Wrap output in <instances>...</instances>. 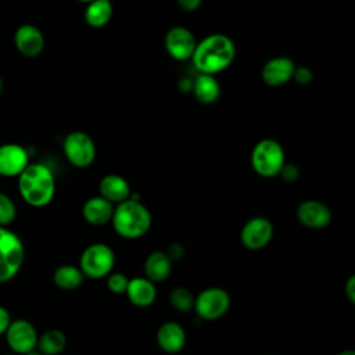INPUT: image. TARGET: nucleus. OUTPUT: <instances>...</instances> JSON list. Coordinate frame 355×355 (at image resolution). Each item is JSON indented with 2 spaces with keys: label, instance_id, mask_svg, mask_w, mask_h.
Returning a JSON list of instances; mask_svg holds the SVG:
<instances>
[{
  "label": "nucleus",
  "instance_id": "473e14b6",
  "mask_svg": "<svg viewBox=\"0 0 355 355\" xmlns=\"http://www.w3.org/2000/svg\"><path fill=\"white\" fill-rule=\"evenodd\" d=\"M345 294L351 302L355 301V276H349L345 283Z\"/></svg>",
  "mask_w": 355,
  "mask_h": 355
},
{
  "label": "nucleus",
  "instance_id": "a211bd4d",
  "mask_svg": "<svg viewBox=\"0 0 355 355\" xmlns=\"http://www.w3.org/2000/svg\"><path fill=\"white\" fill-rule=\"evenodd\" d=\"M114 214V205L101 196H93L87 198L82 207V215L85 220L94 226H103L111 222Z\"/></svg>",
  "mask_w": 355,
  "mask_h": 355
},
{
  "label": "nucleus",
  "instance_id": "c756f323",
  "mask_svg": "<svg viewBox=\"0 0 355 355\" xmlns=\"http://www.w3.org/2000/svg\"><path fill=\"white\" fill-rule=\"evenodd\" d=\"M165 252H166V255L169 257L171 261L180 259L183 257V254H184V248H183V245L180 243H173V244L169 245V248Z\"/></svg>",
  "mask_w": 355,
  "mask_h": 355
},
{
  "label": "nucleus",
  "instance_id": "9b49d317",
  "mask_svg": "<svg viewBox=\"0 0 355 355\" xmlns=\"http://www.w3.org/2000/svg\"><path fill=\"white\" fill-rule=\"evenodd\" d=\"M197 40L193 32L184 26L171 28L164 39V46L166 53L178 61H186L191 58L196 49Z\"/></svg>",
  "mask_w": 355,
  "mask_h": 355
},
{
  "label": "nucleus",
  "instance_id": "f257e3e1",
  "mask_svg": "<svg viewBox=\"0 0 355 355\" xmlns=\"http://www.w3.org/2000/svg\"><path fill=\"white\" fill-rule=\"evenodd\" d=\"M234 57V42L223 33H211L197 42L190 60L200 73L215 76V73L226 69Z\"/></svg>",
  "mask_w": 355,
  "mask_h": 355
},
{
  "label": "nucleus",
  "instance_id": "2f4dec72",
  "mask_svg": "<svg viewBox=\"0 0 355 355\" xmlns=\"http://www.w3.org/2000/svg\"><path fill=\"white\" fill-rule=\"evenodd\" d=\"M178 4L184 11H194L201 6V0H179Z\"/></svg>",
  "mask_w": 355,
  "mask_h": 355
},
{
  "label": "nucleus",
  "instance_id": "39448f33",
  "mask_svg": "<svg viewBox=\"0 0 355 355\" xmlns=\"http://www.w3.org/2000/svg\"><path fill=\"white\" fill-rule=\"evenodd\" d=\"M25 248L17 233L0 227V283L10 282L22 268Z\"/></svg>",
  "mask_w": 355,
  "mask_h": 355
},
{
  "label": "nucleus",
  "instance_id": "6ab92c4d",
  "mask_svg": "<svg viewBox=\"0 0 355 355\" xmlns=\"http://www.w3.org/2000/svg\"><path fill=\"white\" fill-rule=\"evenodd\" d=\"M126 295L129 301L140 308L150 306L157 297V290L153 282L146 277H133L129 280Z\"/></svg>",
  "mask_w": 355,
  "mask_h": 355
},
{
  "label": "nucleus",
  "instance_id": "e433bc0d",
  "mask_svg": "<svg viewBox=\"0 0 355 355\" xmlns=\"http://www.w3.org/2000/svg\"><path fill=\"white\" fill-rule=\"evenodd\" d=\"M3 355H14V354H3Z\"/></svg>",
  "mask_w": 355,
  "mask_h": 355
},
{
  "label": "nucleus",
  "instance_id": "393cba45",
  "mask_svg": "<svg viewBox=\"0 0 355 355\" xmlns=\"http://www.w3.org/2000/svg\"><path fill=\"white\" fill-rule=\"evenodd\" d=\"M169 302L180 312H189L194 308V297L186 287H175L169 294Z\"/></svg>",
  "mask_w": 355,
  "mask_h": 355
},
{
  "label": "nucleus",
  "instance_id": "9d476101",
  "mask_svg": "<svg viewBox=\"0 0 355 355\" xmlns=\"http://www.w3.org/2000/svg\"><path fill=\"white\" fill-rule=\"evenodd\" d=\"M273 237V225L265 216H254L248 219L240 230L241 244L252 251L266 247Z\"/></svg>",
  "mask_w": 355,
  "mask_h": 355
},
{
  "label": "nucleus",
  "instance_id": "20e7f679",
  "mask_svg": "<svg viewBox=\"0 0 355 355\" xmlns=\"http://www.w3.org/2000/svg\"><path fill=\"white\" fill-rule=\"evenodd\" d=\"M251 166L252 169L263 178L277 176L283 168L284 150L282 144L275 139L259 140L251 151Z\"/></svg>",
  "mask_w": 355,
  "mask_h": 355
},
{
  "label": "nucleus",
  "instance_id": "c9c22d12",
  "mask_svg": "<svg viewBox=\"0 0 355 355\" xmlns=\"http://www.w3.org/2000/svg\"><path fill=\"white\" fill-rule=\"evenodd\" d=\"M3 89H4V82H3V79L0 78V94L3 93Z\"/></svg>",
  "mask_w": 355,
  "mask_h": 355
},
{
  "label": "nucleus",
  "instance_id": "a878e982",
  "mask_svg": "<svg viewBox=\"0 0 355 355\" xmlns=\"http://www.w3.org/2000/svg\"><path fill=\"white\" fill-rule=\"evenodd\" d=\"M17 216V207L14 201L0 191V227H7Z\"/></svg>",
  "mask_w": 355,
  "mask_h": 355
},
{
  "label": "nucleus",
  "instance_id": "ddd939ff",
  "mask_svg": "<svg viewBox=\"0 0 355 355\" xmlns=\"http://www.w3.org/2000/svg\"><path fill=\"white\" fill-rule=\"evenodd\" d=\"M295 215L298 222L309 229H323L331 222L330 208L318 200L302 201L297 207Z\"/></svg>",
  "mask_w": 355,
  "mask_h": 355
},
{
  "label": "nucleus",
  "instance_id": "2eb2a0df",
  "mask_svg": "<svg viewBox=\"0 0 355 355\" xmlns=\"http://www.w3.org/2000/svg\"><path fill=\"white\" fill-rule=\"evenodd\" d=\"M295 67L297 65L291 58L277 55L263 64L261 69V78L269 86H282L293 79Z\"/></svg>",
  "mask_w": 355,
  "mask_h": 355
},
{
  "label": "nucleus",
  "instance_id": "f3484780",
  "mask_svg": "<svg viewBox=\"0 0 355 355\" xmlns=\"http://www.w3.org/2000/svg\"><path fill=\"white\" fill-rule=\"evenodd\" d=\"M157 343L166 354H176L186 345V331L176 322H165L157 331Z\"/></svg>",
  "mask_w": 355,
  "mask_h": 355
},
{
  "label": "nucleus",
  "instance_id": "423d86ee",
  "mask_svg": "<svg viewBox=\"0 0 355 355\" xmlns=\"http://www.w3.org/2000/svg\"><path fill=\"white\" fill-rule=\"evenodd\" d=\"M115 265L112 248L104 243H94L85 248L79 259V269L85 277H107Z\"/></svg>",
  "mask_w": 355,
  "mask_h": 355
},
{
  "label": "nucleus",
  "instance_id": "b1692460",
  "mask_svg": "<svg viewBox=\"0 0 355 355\" xmlns=\"http://www.w3.org/2000/svg\"><path fill=\"white\" fill-rule=\"evenodd\" d=\"M67 345L65 334L58 329H50L37 338V351L43 355H58Z\"/></svg>",
  "mask_w": 355,
  "mask_h": 355
},
{
  "label": "nucleus",
  "instance_id": "f03ea898",
  "mask_svg": "<svg viewBox=\"0 0 355 355\" xmlns=\"http://www.w3.org/2000/svg\"><path fill=\"white\" fill-rule=\"evenodd\" d=\"M18 190L22 200L31 207H44L55 193V179L49 166L40 162L29 164L18 176Z\"/></svg>",
  "mask_w": 355,
  "mask_h": 355
},
{
  "label": "nucleus",
  "instance_id": "6e6552de",
  "mask_svg": "<svg viewBox=\"0 0 355 355\" xmlns=\"http://www.w3.org/2000/svg\"><path fill=\"white\" fill-rule=\"evenodd\" d=\"M230 306V297L220 287H208L194 298V309L201 319L215 320L222 318Z\"/></svg>",
  "mask_w": 355,
  "mask_h": 355
},
{
  "label": "nucleus",
  "instance_id": "dca6fc26",
  "mask_svg": "<svg viewBox=\"0 0 355 355\" xmlns=\"http://www.w3.org/2000/svg\"><path fill=\"white\" fill-rule=\"evenodd\" d=\"M98 191L103 198L114 204H121L130 198V186L128 180L116 173H110L101 178L98 183Z\"/></svg>",
  "mask_w": 355,
  "mask_h": 355
},
{
  "label": "nucleus",
  "instance_id": "7ed1b4c3",
  "mask_svg": "<svg viewBox=\"0 0 355 355\" xmlns=\"http://www.w3.org/2000/svg\"><path fill=\"white\" fill-rule=\"evenodd\" d=\"M111 223L118 236L135 240L144 236L151 227V214L139 200L129 198L114 207Z\"/></svg>",
  "mask_w": 355,
  "mask_h": 355
},
{
  "label": "nucleus",
  "instance_id": "cd10ccee",
  "mask_svg": "<svg viewBox=\"0 0 355 355\" xmlns=\"http://www.w3.org/2000/svg\"><path fill=\"white\" fill-rule=\"evenodd\" d=\"M293 79H295L298 83H308L312 80V71L308 67H295Z\"/></svg>",
  "mask_w": 355,
  "mask_h": 355
},
{
  "label": "nucleus",
  "instance_id": "1a4fd4ad",
  "mask_svg": "<svg viewBox=\"0 0 355 355\" xmlns=\"http://www.w3.org/2000/svg\"><path fill=\"white\" fill-rule=\"evenodd\" d=\"M37 331L35 326L26 319L11 320L7 331L6 341L14 355H26L37 347Z\"/></svg>",
  "mask_w": 355,
  "mask_h": 355
},
{
  "label": "nucleus",
  "instance_id": "c85d7f7f",
  "mask_svg": "<svg viewBox=\"0 0 355 355\" xmlns=\"http://www.w3.org/2000/svg\"><path fill=\"white\" fill-rule=\"evenodd\" d=\"M298 173H300V172H298V169H297L295 165H293V164H284L279 175H282L286 180H295V179L298 178Z\"/></svg>",
  "mask_w": 355,
  "mask_h": 355
},
{
  "label": "nucleus",
  "instance_id": "aec40b11",
  "mask_svg": "<svg viewBox=\"0 0 355 355\" xmlns=\"http://www.w3.org/2000/svg\"><path fill=\"white\" fill-rule=\"evenodd\" d=\"M172 270V261L165 251H153L144 261V275L153 283L164 282Z\"/></svg>",
  "mask_w": 355,
  "mask_h": 355
},
{
  "label": "nucleus",
  "instance_id": "f8f14e48",
  "mask_svg": "<svg viewBox=\"0 0 355 355\" xmlns=\"http://www.w3.org/2000/svg\"><path fill=\"white\" fill-rule=\"evenodd\" d=\"M29 165V154L25 147L17 143L0 146V176H19Z\"/></svg>",
  "mask_w": 355,
  "mask_h": 355
},
{
  "label": "nucleus",
  "instance_id": "f704fd0d",
  "mask_svg": "<svg viewBox=\"0 0 355 355\" xmlns=\"http://www.w3.org/2000/svg\"><path fill=\"white\" fill-rule=\"evenodd\" d=\"M26 355H43V354H42V352H39V351H36V349H35V351H32V352H29V354H26Z\"/></svg>",
  "mask_w": 355,
  "mask_h": 355
},
{
  "label": "nucleus",
  "instance_id": "5701e85b",
  "mask_svg": "<svg viewBox=\"0 0 355 355\" xmlns=\"http://www.w3.org/2000/svg\"><path fill=\"white\" fill-rule=\"evenodd\" d=\"M85 280L82 270L75 265H61L54 270L53 282L61 290H75L78 288Z\"/></svg>",
  "mask_w": 355,
  "mask_h": 355
},
{
  "label": "nucleus",
  "instance_id": "412c9836",
  "mask_svg": "<svg viewBox=\"0 0 355 355\" xmlns=\"http://www.w3.org/2000/svg\"><path fill=\"white\" fill-rule=\"evenodd\" d=\"M193 93L198 103L212 104L220 96V85L214 75L198 73L193 82Z\"/></svg>",
  "mask_w": 355,
  "mask_h": 355
},
{
  "label": "nucleus",
  "instance_id": "4be33fe9",
  "mask_svg": "<svg viewBox=\"0 0 355 355\" xmlns=\"http://www.w3.org/2000/svg\"><path fill=\"white\" fill-rule=\"evenodd\" d=\"M114 7L110 0H93L85 10V19L93 28H101L112 18Z\"/></svg>",
  "mask_w": 355,
  "mask_h": 355
},
{
  "label": "nucleus",
  "instance_id": "72a5a7b5",
  "mask_svg": "<svg viewBox=\"0 0 355 355\" xmlns=\"http://www.w3.org/2000/svg\"><path fill=\"white\" fill-rule=\"evenodd\" d=\"M338 355H355V352H354L352 349H347V351H343V352H340Z\"/></svg>",
  "mask_w": 355,
  "mask_h": 355
},
{
  "label": "nucleus",
  "instance_id": "7c9ffc66",
  "mask_svg": "<svg viewBox=\"0 0 355 355\" xmlns=\"http://www.w3.org/2000/svg\"><path fill=\"white\" fill-rule=\"evenodd\" d=\"M11 323V316H10V312L0 305V336L6 334L8 326Z\"/></svg>",
  "mask_w": 355,
  "mask_h": 355
},
{
  "label": "nucleus",
  "instance_id": "4468645a",
  "mask_svg": "<svg viewBox=\"0 0 355 355\" xmlns=\"http://www.w3.org/2000/svg\"><path fill=\"white\" fill-rule=\"evenodd\" d=\"M14 44L19 54L26 58H35L44 49V36L37 26L24 24L14 33Z\"/></svg>",
  "mask_w": 355,
  "mask_h": 355
},
{
  "label": "nucleus",
  "instance_id": "bb28decb",
  "mask_svg": "<svg viewBox=\"0 0 355 355\" xmlns=\"http://www.w3.org/2000/svg\"><path fill=\"white\" fill-rule=\"evenodd\" d=\"M129 284V279L123 273H110L107 276V287L114 294H122L126 293Z\"/></svg>",
  "mask_w": 355,
  "mask_h": 355
},
{
  "label": "nucleus",
  "instance_id": "0eeeda50",
  "mask_svg": "<svg viewBox=\"0 0 355 355\" xmlns=\"http://www.w3.org/2000/svg\"><path fill=\"white\" fill-rule=\"evenodd\" d=\"M62 151L68 162L76 168H87L96 158V144L93 139L82 130H73L65 136Z\"/></svg>",
  "mask_w": 355,
  "mask_h": 355
}]
</instances>
